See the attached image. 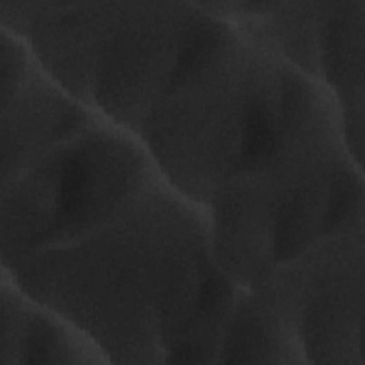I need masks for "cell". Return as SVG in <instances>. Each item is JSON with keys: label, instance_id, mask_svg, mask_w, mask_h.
<instances>
[{"label": "cell", "instance_id": "1", "mask_svg": "<svg viewBox=\"0 0 365 365\" xmlns=\"http://www.w3.org/2000/svg\"><path fill=\"white\" fill-rule=\"evenodd\" d=\"M1 269L110 362L214 364L241 289L215 261L207 208L164 177L107 222Z\"/></svg>", "mask_w": 365, "mask_h": 365}, {"label": "cell", "instance_id": "2", "mask_svg": "<svg viewBox=\"0 0 365 365\" xmlns=\"http://www.w3.org/2000/svg\"><path fill=\"white\" fill-rule=\"evenodd\" d=\"M334 111L322 83L227 20L155 101L137 137L164 180L207 208L225 181Z\"/></svg>", "mask_w": 365, "mask_h": 365}, {"label": "cell", "instance_id": "3", "mask_svg": "<svg viewBox=\"0 0 365 365\" xmlns=\"http://www.w3.org/2000/svg\"><path fill=\"white\" fill-rule=\"evenodd\" d=\"M0 23L68 94L137 135L155 101L225 20L202 1L0 0Z\"/></svg>", "mask_w": 365, "mask_h": 365}, {"label": "cell", "instance_id": "4", "mask_svg": "<svg viewBox=\"0 0 365 365\" xmlns=\"http://www.w3.org/2000/svg\"><path fill=\"white\" fill-rule=\"evenodd\" d=\"M207 211L217 264L252 291L327 235L364 225L362 165L342 125L319 123L225 181Z\"/></svg>", "mask_w": 365, "mask_h": 365}, {"label": "cell", "instance_id": "5", "mask_svg": "<svg viewBox=\"0 0 365 365\" xmlns=\"http://www.w3.org/2000/svg\"><path fill=\"white\" fill-rule=\"evenodd\" d=\"M161 177L141 140L100 115L1 184V267L107 222Z\"/></svg>", "mask_w": 365, "mask_h": 365}, {"label": "cell", "instance_id": "6", "mask_svg": "<svg viewBox=\"0 0 365 365\" xmlns=\"http://www.w3.org/2000/svg\"><path fill=\"white\" fill-rule=\"evenodd\" d=\"M252 292L294 328L308 364H364V225L327 235Z\"/></svg>", "mask_w": 365, "mask_h": 365}, {"label": "cell", "instance_id": "7", "mask_svg": "<svg viewBox=\"0 0 365 365\" xmlns=\"http://www.w3.org/2000/svg\"><path fill=\"white\" fill-rule=\"evenodd\" d=\"M98 117L43 68L20 36L1 27V182Z\"/></svg>", "mask_w": 365, "mask_h": 365}, {"label": "cell", "instance_id": "8", "mask_svg": "<svg viewBox=\"0 0 365 365\" xmlns=\"http://www.w3.org/2000/svg\"><path fill=\"white\" fill-rule=\"evenodd\" d=\"M0 365L111 364L84 331L24 292L1 269Z\"/></svg>", "mask_w": 365, "mask_h": 365}, {"label": "cell", "instance_id": "9", "mask_svg": "<svg viewBox=\"0 0 365 365\" xmlns=\"http://www.w3.org/2000/svg\"><path fill=\"white\" fill-rule=\"evenodd\" d=\"M364 16L365 0L321 1L318 81L334 96L352 157L364 151Z\"/></svg>", "mask_w": 365, "mask_h": 365}, {"label": "cell", "instance_id": "10", "mask_svg": "<svg viewBox=\"0 0 365 365\" xmlns=\"http://www.w3.org/2000/svg\"><path fill=\"white\" fill-rule=\"evenodd\" d=\"M308 364L294 328L241 288L221 338L215 364Z\"/></svg>", "mask_w": 365, "mask_h": 365}]
</instances>
